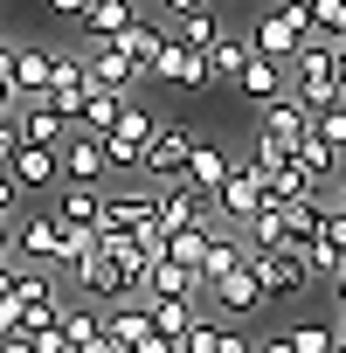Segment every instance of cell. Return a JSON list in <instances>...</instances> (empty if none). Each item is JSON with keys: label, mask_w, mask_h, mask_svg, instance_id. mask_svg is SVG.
Segmentation results:
<instances>
[{"label": "cell", "mask_w": 346, "mask_h": 353, "mask_svg": "<svg viewBox=\"0 0 346 353\" xmlns=\"http://www.w3.org/2000/svg\"><path fill=\"white\" fill-rule=\"evenodd\" d=\"M305 35H312V8H305V0H277V8L256 21V49L277 56V63H291L305 49Z\"/></svg>", "instance_id": "obj_4"}, {"label": "cell", "mask_w": 346, "mask_h": 353, "mask_svg": "<svg viewBox=\"0 0 346 353\" xmlns=\"http://www.w3.org/2000/svg\"><path fill=\"white\" fill-rule=\"evenodd\" d=\"M14 83H21V97H49L56 90V49H14Z\"/></svg>", "instance_id": "obj_22"}, {"label": "cell", "mask_w": 346, "mask_h": 353, "mask_svg": "<svg viewBox=\"0 0 346 353\" xmlns=\"http://www.w3.org/2000/svg\"><path fill=\"white\" fill-rule=\"evenodd\" d=\"M14 277H21V256H14V263H0V298L14 291Z\"/></svg>", "instance_id": "obj_47"}, {"label": "cell", "mask_w": 346, "mask_h": 353, "mask_svg": "<svg viewBox=\"0 0 346 353\" xmlns=\"http://www.w3.org/2000/svg\"><path fill=\"white\" fill-rule=\"evenodd\" d=\"M236 173V159L222 152V145H208V139H194V159H187V181L194 188H208V194H222V181Z\"/></svg>", "instance_id": "obj_25"}, {"label": "cell", "mask_w": 346, "mask_h": 353, "mask_svg": "<svg viewBox=\"0 0 346 353\" xmlns=\"http://www.w3.org/2000/svg\"><path fill=\"white\" fill-rule=\"evenodd\" d=\"M77 353H125V346H118V339H111V332H97V339H83V346H77Z\"/></svg>", "instance_id": "obj_45"}, {"label": "cell", "mask_w": 346, "mask_h": 353, "mask_svg": "<svg viewBox=\"0 0 346 353\" xmlns=\"http://www.w3.org/2000/svg\"><path fill=\"white\" fill-rule=\"evenodd\" d=\"M132 21H139L132 0H90V8H83V35H90V42H118Z\"/></svg>", "instance_id": "obj_21"}, {"label": "cell", "mask_w": 346, "mask_h": 353, "mask_svg": "<svg viewBox=\"0 0 346 353\" xmlns=\"http://www.w3.org/2000/svg\"><path fill=\"white\" fill-rule=\"evenodd\" d=\"M194 8H208V0H166V14L181 21V14H194Z\"/></svg>", "instance_id": "obj_49"}, {"label": "cell", "mask_w": 346, "mask_h": 353, "mask_svg": "<svg viewBox=\"0 0 346 353\" xmlns=\"http://www.w3.org/2000/svg\"><path fill=\"white\" fill-rule=\"evenodd\" d=\"M339 353H346V332H339Z\"/></svg>", "instance_id": "obj_52"}, {"label": "cell", "mask_w": 346, "mask_h": 353, "mask_svg": "<svg viewBox=\"0 0 346 353\" xmlns=\"http://www.w3.org/2000/svg\"><path fill=\"white\" fill-rule=\"evenodd\" d=\"M56 215H63L77 236H97V229H104V215H111V194H104V188H90V181H63Z\"/></svg>", "instance_id": "obj_11"}, {"label": "cell", "mask_w": 346, "mask_h": 353, "mask_svg": "<svg viewBox=\"0 0 346 353\" xmlns=\"http://www.w3.org/2000/svg\"><path fill=\"white\" fill-rule=\"evenodd\" d=\"M236 90H243L250 104H270V97H284V90H291V63H277V56H263V49H256V56L243 63Z\"/></svg>", "instance_id": "obj_17"}, {"label": "cell", "mask_w": 346, "mask_h": 353, "mask_svg": "<svg viewBox=\"0 0 346 353\" xmlns=\"http://www.w3.org/2000/svg\"><path fill=\"white\" fill-rule=\"evenodd\" d=\"M14 201H21V181H14L8 166H0V215H14Z\"/></svg>", "instance_id": "obj_40"}, {"label": "cell", "mask_w": 346, "mask_h": 353, "mask_svg": "<svg viewBox=\"0 0 346 353\" xmlns=\"http://www.w3.org/2000/svg\"><path fill=\"white\" fill-rule=\"evenodd\" d=\"M77 49H83V63H90V83H104V90H125V97L145 83V70H139V63H132L118 42H90V35H83Z\"/></svg>", "instance_id": "obj_9"}, {"label": "cell", "mask_w": 346, "mask_h": 353, "mask_svg": "<svg viewBox=\"0 0 346 353\" xmlns=\"http://www.w3.org/2000/svg\"><path fill=\"white\" fill-rule=\"evenodd\" d=\"M243 243L250 250H291V222H284V201H270L250 229H243Z\"/></svg>", "instance_id": "obj_28"}, {"label": "cell", "mask_w": 346, "mask_h": 353, "mask_svg": "<svg viewBox=\"0 0 346 353\" xmlns=\"http://www.w3.org/2000/svg\"><path fill=\"white\" fill-rule=\"evenodd\" d=\"M208 56H215V70H222V83H236V77H243V63L256 56V28H222Z\"/></svg>", "instance_id": "obj_23"}, {"label": "cell", "mask_w": 346, "mask_h": 353, "mask_svg": "<svg viewBox=\"0 0 346 353\" xmlns=\"http://www.w3.org/2000/svg\"><path fill=\"white\" fill-rule=\"evenodd\" d=\"M339 332H346V319H339Z\"/></svg>", "instance_id": "obj_53"}, {"label": "cell", "mask_w": 346, "mask_h": 353, "mask_svg": "<svg viewBox=\"0 0 346 353\" xmlns=\"http://www.w3.org/2000/svg\"><path fill=\"white\" fill-rule=\"evenodd\" d=\"M90 90H97V83H90V63H83V49H77V56H56V90H49V97H56L70 118H83V97H90Z\"/></svg>", "instance_id": "obj_20"}, {"label": "cell", "mask_w": 346, "mask_h": 353, "mask_svg": "<svg viewBox=\"0 0 346 353\" xmlns=\"http://www.w3.org/2000/svg\"><path fill=\"white\" fill-rule=\"evenodd\" d=\"M194 222H215V194L194 188V181H166L159 188V229H194Z\"/></svg>", "instance_id": "obj_8"}, {"label": "cell", "mask_w": 346, "mask_h": 353, "mask_svg": "<svg viewBox=\"0 0 346 353\" xmlns=\"http://www.w3.org/2000/svg\"><path fill=\"white\" fill-rule=\"evenodd\" d=\"M263 208H270V194H263V181H256V166L236 159V173H229L222 194H215V222H222V229H250Z\"/></svg>", "instance_id": "obj_5"}, {"label": "cell", "mask_w": 346, "mask_h": 353, "mask_svg": "<svg viewBox=\"0 0 346 353\" xmlns=\"http://www.w3.org/2000/svg\"><path fill=\"white\" fill-rule=\"evenodd\" d=\"M132 353H181V339H166V332H159V325H152V332H145V339H139V346H132Z\"/></svg>", "instance_id": "obj_39"}, {"label": "cell", "mask_w": 346, "mask_h": 353, "mask_svg": "<svg viewBox=\"0 0 346 353\" xmlns=\"http://www.w3.org/2000/svg\"><path fill=\"white\" fill-rule=\"evenodd\" d=\"M312 132L346 159V97H339V104H318V111H312Z\"/></svg>", "instance_id": "obj_34"}, {"label": "cell", "mask_w": 346, "mask_h": 353, "mask_svg": "<svg viewBox=\"0 0 346 353\" xmlns=\"http://www.w3.org/2000/svg\"><path fill=\"white\" fill-rule=\"evenodd\" d=\"M104 173H111V152H104V132L77 125V132L63 139V181H90V188H104Z\"/></svg>", "instance_id": "obj_10"}, {"label": "cell", "mask_w": 346, "mask_h": 353, "mask_svg": "<svg viewBox=\"0 0 346 353\" xmlns=\"http://www.w3.org/2000/svg\"><path fill=\"white\" fill-rule=\"evenodd\" d=\"M14 291H21L28 305H63V291H56V277H49V263H21V277H14Z\"/></svg>", "instance_id": "obj_32"}, {"label": "cell", "mask_w": 346, "mask_h": 353, "mask_svg": "<svg viewBox=\"0 0 346 353\" xmlns=\"http://www.w3.org/2000/svg\"><path fill=\"white\" fill-rule=\"evenodd\" d=\"M256 353H298V339H291V325H284V332H270V339H263Z\"/></svg>", "instance_id": "obj_43"}, {"label": "cell", "mask_w": 346, "mask_h": 353, "mask_svg": "<svg viewBox=\"0 0 346 353\" xmlns=\"http://www.w3.org/2000/svg\"><path fill=\"white\" fill-rule=\"evenodd\" d=\"M305 139H312V104H305L298 90L256 104V152H263V159H291Z\"/></svg>", "instance_id": "obj_2"}, {"label": "cell", "mask_w": 346, "mask_h": 353, "mask_svg": "<svg viewBox=\"0 0 346 353\" xmlns=\"http://www.w3.org/2000/svg\"><path fill=\"white\" fill-rule=\"evenodd\" d=\"M332 70H339V97H346V42H339V56H332Z\"/></svg>", "instance_id": "obj_50"}, {"label": "cell", "mask_w": 346, "mask_h": 353, "mask_svg": "<svg viewBox=\"0 0 346 353\" xmlns=\"http://www.w3.org/2000/svg\"><path fill=\"white\" fill-rule=\"evenodd\" d=\"M305 8H312V28H325V35L346 42V0H305Z\"/></svg>", "instance_id": "obj_36"}, {"label": "cell", "mask_w": 346, "mask_h": 353, "mask_svg": "<svg viewBox=\"0 0 346 353\" xmlns=\"http://www.w3.org/2000/svg\"><path fill=\"white\" fill-rule=\"evenodd\" d=\"M250 166H256V181H263L270 201H312V194H325L298 159H263V152H250Z\"/></svg>", "instance_id": "obj_13"}, {"label": "cell", "mask_w": 346, "mask_h": 353, "mask_svg": "<svg viewBox=\"0 0 346 353\" xmlns=\"http://www.w3.org/2000/svg\"><path fill=\"white\" fill-rule=\"evenodd\" d=\"M215 35H222V21H215L208 8H194V14L173 21V42H187V49H215Z\"/></svg>", "instance_id": "obj_31"}, {"label": "cell", "mask_w": 346, "mask_h": 353, "mask_svg": "<svg viewBox=\"0 0 346 353\" xmlns=\"http://www.w3.org/2000/svg\"><path fill=\"white\" fill-rule=\"evenodd\" d=\"M14 152H21V132H14V118H0V166H8Z\"/></svg>", "instance_id": "obj_41"}, {"label": "cell", "mask_w": 346, "mask_h": 353, "mask_svg": "<svg viewBox=\"0 0 346 353\" xmlns=\"http://www.w3.org/2000/svg\"><path fill=\"white\" fill-rule=\"evenodd\" d=\"M208 250H215V222H194V229H173V236H166V256L187 263V270H201Z\"/></svg>", "instance_id": "obj_26"}, {"label": "cell", "mask_w": 346, "mask_h": 353, "mask_svg": "<svg viewBox=\"0 0 346 353\" xmlns=\"http://www.w3.org/2000/svg\"><path fill=\"white\" fill-rule=\"evenodd\" d=\"M28 339H35V353H70V332H63V319H49V325H35Z\"/></svg>", "instance_id": "obj_38"}, {"label": "cell", "mask_w": 346, "mask_h": 353, "mask_svg": "<svg viewBox=\"0 0 346 353\" xmlns=\"http://www.w3.org/2000/svg\"><path fill=\"white\" fill-rule=\"evenodd\" d=\"M83 8H90V0H49V14H56V21H83Z\"/></svg>", "instance_id": "obj_42"}, {"label": "cell", "mask_w": 346, "mask_h": 353, "mask_svg": "<svg viewBox=\"0 0 346 353\" xmlns=\"http://www.w3.org/2000/svg\"><path fill=\"white\" fill-rule=\"evenodd\" d=\"M250 270H256V284L270 291V305H277V298H305V291L318 284V270H312L305 250H250Z\"/></svg>", "instance_id": "obj_3"}, {"label": "cell", "mask_w": 346, "mask_h": 353, "mask_svg": "<svg viewBox=\"0 0 346 353\" xmlns=\"http://www.w3.org/2000/svg\"><path fill=\"white\" fill-rule=\"evenodd\" d=\"M8 173L21 181V194H49V188L63 181V145H28V139H21V152L8 159Z\"/></svg>", "instance_id": "obj_16"}, {"label": "cell", "mask_w": 346, "mask_h": 353, "mask_svg": "<svg viewBox=\"0 0 346 353\" xmlns=\"http://www.w3.org/2000/svg\"><path fill=\"white\" fill-rule=\"evenodd\" d=\"M14 132H21L28 145H63V139L77 132V118H70L56 97H28V104H21V118H14Z\"/></svg>", "instance_id": "obj_14"}, {"label": "cell", "mask_w": 346, "mask_h": 353, "mask_svg": "<svg viewBox=\"0 0 346 353\" xmlns=\"http://www.w3.org/2000/svg\"><path fill=\"white\" fill-rule=\"evenodd\" d=\"M152 132H159V118H152L145 104H125V118H118V125L104 132V152H111V173H139V159H145Z\"/></svg>", "instance_id": "obj_7"}, {"label": "cell", "mask_w": 346, "mask_h": 353, "mask_svg": "<svg viewBox=\"0 0 346 353\" xmlns=\"http://www.w3.org/2000/svg\"><path fill=\"white\" fill-rule=\"evenodd\" d=\"M0 263H14V215H0Z\"/></svg>", "instance_id": "obj_44"}, {"label": "cell", "mask_w": 346, "mask_h": 353, "mask_svg": "<svg viewBox=\"0 0 346 353\" xmlns=\"http://www.w3.org/2000/svg\"><path fill=\"white\" fill-rule=\"evenodd\" d=\"M222 353H256V346H250L243 332H229V325H222Z\"/></svg>", "instance_id": "obj_46"}, {"label": "cell", "mask_w": 346, "mask_h": 353, "mask_svg": "<svg viewBox=\"0 0 346 353\" xmlns=\"http://www.w3.org/2000/svg\"><path fill=\"white\" fill-rule=\"evenodd\" d=\"M90 243H97V236H77L56 208H42V215H14V256H21V263H49V270H56V263H77Z\"/></svg>", "instance_id": "obj_1"}, {"label": "cell", "mask_w": 346, "mask_h": 353, "mask_svg": "<svg viewBox=\"0 0 346 353\" xmlns=\"http://www.w3.org/2000/svg\"><path fill=\"white\" fill-rule=\"evenodd\" d=\"M332 291H339V312H346V277H339V284H332Z\"/></svg>", "instance_id": "obj_51"}, {"label": "cell", "mask_w": 346, "mask_h": 353, "mask_svg": "<svg viewBox=\"0 0 346 353\" xmlns=\"http://www.w3.org/2000/svg\"><path fill=\"white\" fill-rule=\"evenodd\" d=\"M181 353H222V325L201 312L194 325H187V339H181Z\"/></svg>", "instance_id": "obj_35"}, {"label": "cell", "mask_w": 346, "mask_h": 353, "mask_svg": "<svg viewBox=\"0 0 346 353\" xmlns=\"http://www.w3.org/2000/svg\"><path fill=\"white\" fill-rule=\"evenodd\" d=\"M63 332H70V353H77L83 339H97V332H104V305H97V298H77V305H63Z\"/></svg>", "instance_id": "obj_30"}, {"label": "cell", "mask_w": 346, "mask_h": 353, "mask_svg": "<svg viewBox=\"0 0 346 353\" xmlns=\"http://www.w3.org/2000/svg\"><path fill=\"white\" fill-rule=\"evenodd\" d=\"M291 339H298V353H339V325H325V319H298Z\"/></svg>", "instance_id": "obj_33"}, {"label": "cell", "mask_w": 346, "mask_h": 353, "mask_svg": "<svg viewBox=\"0 0 346 353\" xmlns=\"http://www.w3.org/2000/svg\"><path fill=\"white\" fill-rule=\"evenodd\" d=\"M104 332H111V339L132 353V346L152 332V305H145V298H132V305H111V312H104Z\"/></svg>", "instance_id": "obj_24"}, {"label": "cell", "mask_w": 346, "mask_h": 353, "mask_svg": "<svg viewBox=\"0 0 346 353\" xmlns=\"http://www.w3.org/2000/svg\"><path fill=\"white\" fill-rule=\"evenodd\" d=\"M208 298H215L229 319H256V312L270 305V291L256 284V270H250V263H243V270H222V277L208 284Z\"/></svg>", "instance_id": "obj_15"}, {"label": "cell", "mask_w": 346, "mask_h": 353, "mask_svg": "<svg viewBox=\"0 0 346 353\" xmlns=\"http://www.w3.org/2000/svg\"><path fill=\"white\" fill-rule=\"evenodd\" d=\"M187 159H194V132L187 125H159L152 145H145V159H139V173L152 188H166V181H187Z\"/></svg>", "instance_id": "obj_6"}, {"label": "cell", "mask_w": 346, "mask_h": 353, "mask_svg": "<svg viewBox=\"0 0 346 353\" xmlns=\"http://www.w3.org/2000/svg\"><path fill=\"white\" fill-rule=\"evenodd\" d=\"M152 222H159V188H125V194H111V215L97 236H145Z\"/></svg>", "instance_id": "obj_12"}, {"label": "cell", "mask_w": 346, "mask_h": 353, "mask_svg": "<svg viewBox=\"0 0 346 353\" xmlns=\"http://www.w3.org/2000/svg\"><path fill=\"white\" fill-rule=\"evenodd\" d=\"M145 298H208V284H201V270H187V263L152 256V263H145Z\"/></svg>", "instance_id": "obj_18"}, {"label": "cell", "mask_w": 346, "mask_h": 353, "mask_svg": "<svg viewBox=\"0 0 346 353\" xmlns=\"http://www.w3.org/2000/svg\"><path fill=\"white\" fill-rule=\"evenodd\" d=\"M166 42H173V28H166V21H145V14H139V21H132V28L118 35V49H125V56H132V63H139L145 77H152V63L166 56Z\"/></svg>", "instance_id": "obj_19"}, {"label": "cell", "mask_w": 346, "mask_h": 353, "mask_svg": "<svg viewBox=\"0 0 346 353\" xmlns=\"http://www.w3.org/2000/svg\"><path fill=\"white\" fill-rule=\"evenodd\" d=\"M14 332H28V298L21 291L0 298V339H14Z\"/></svg>", "instance_id": "obj_37"}, {"label": "cell", "mask_w": 346, "mask_h": 353, "mask_svg": "<svg viewBox=\"0 0 346 353\" xmlns=\"http://www.w3.org/2000/svg\"><path fill=\"white\" fill-rule=\"evenodd\" d=\"M125 104H132L125 90H104V83H97V90L83 97V118H77V125H90V132H111V125L125 118Z\"/></svg>", "instance_id": "obj_29"}, {"label": "cell", "mask_w": 346, "mask_h": 353, "mask_svg": "<svg viewBox=\"0 0 346 353\" xmlns=\"http://www.w3.org/2000/svg\"><path fill=\"white\" fill-rule=\"evenodd\" d=\"M0 353H35V339H28V332H14V339H0Z\"/></svg>", "instance_id": "obj_48"}, {"label": "cell", "mask_w": 346, "mask_h": 353, "mask_svg": "<svg viewBox=\"0 0 346 353\" xmlns=\"http://www.w3.org/2000/svg\"><path fill=\"white\" fill-rule=\"evenodd\" d=\"M145 305H152V325L166 339H187V325L201 319V298H145Z\"/></svg>", "instance_id": "obj_27"}]
</instances>
